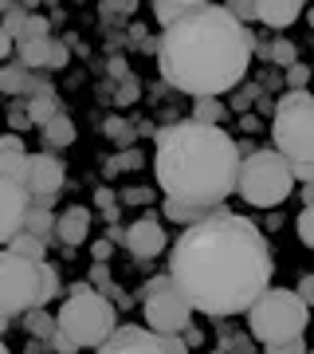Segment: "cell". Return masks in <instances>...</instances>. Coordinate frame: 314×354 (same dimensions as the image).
Here are the masks:
<instances>
[{
	"label": "cell",
	"instance_id": "obj_8",
	"mask_svg": "<svg viewBox=\"0 0 314 354\" xmlns=\"http://www.w3.org/2000/svg\"><path fill=\"white\" fill-rule=\"evenodd\" d=\"M39 288H43V272L36 260L16 256L12 248H0V315H20L39 307Z\"/></svg>",
	"mask_w": 314,
	"mask_h": 354
},
{
	"label": "cell",
	"instance_id": "obj_36",
	"mask_svg": "<svg viewBox=\"0 0 314 354\" xmlns=\"http://www.w3.org/2000/svg\"><path fill=\"white\" fill-rule=\"evenodd\" d=\"M16 51V39L8 36V32H4V28H0V59H8V55H12Z\"/></svg>",
	"mask_w": 314,
	"mask_h": 354
},
{
	"label": "cell",
	"instance_id": "obj_20",
	"mask_svg": "<svg viewBox=\"0 0 314 354\" xmlns=\"http://www.w3.org/2000/svg\"><path fill=\"white\" fill-rule=\"evenodd\" d=\"M43 138H48L51 150H63V146H71V142H75V122H71V118L59 111V114L48 122V127H43Z\"/></svg>",
	"mask_w": 314,
	"mask_h": 354
},
{
	"label": "cell",
	"instance_id": "obj_28",
	"mask_svg": "<svg viewBox=\"0 0 314 354\" xmlns=\"http://www.w3.org/2000/svg\"><path fill=\"white\" fill-rule=\"evenodd\" d=\"M153 12H157V20H161V24L169 28L173 20H181V16L188 12V8H181V4H169V0H153Z\"/></svg>",
	"mask_w": 314,
	"mask_h": 354
},
{
	"label": "cell",
	"instance_id": "obj_5",
	"mask_svg": "<svg viewBox=\"0 0 314 354\" xmlns=\"http://www.w3.org/2000/svg\"><path fill=\"white\" fill-rule=\"evenodd\" d=\"M55 319H59V335H67L79 351L102 346V342L118 330L114 304L102 295V291H90V288H83V283L63 299V307H59V315Z\"/></svg>",
	"mask_w": 314,
	"mask_h": 354
},
{
	"label": "cell",
	"instance_id": "obj_2",
	"mask_svg": "<svg viewBox=\"0 0 314 354\" xmlns=\"http://www.w3.org/2000/svg\"><path fill=\"white\" fill-rule=\"evenodd\" d=\"M251 48L255 39L244 20H236L220 4H201L165 28L157 44V64L169 87L193 99H220L244 79Z\"/></svg>",
	"mask_w": 314,
	"mask_h": 354
},
{
	"label": "cell",
	"instance_id": "obj_25",
	"mask_svg": "<svg viewBox=\"0 0 314 354\" xmlns=\"http://www.w3.org/2000/svg\"><path fill=\"white\" fill-rule=\"evenodd\" d=\"M220 118H224V102L220 99H197V118H193V122L220 127Z\"/></svg>",
	"mask_w": 314,
	"mask_h": 354
},
{
	"label": "cell",
	"instance_id": "obj_43",
	"mask_svg": "<svg viewBox=\"0 0 314 354\" xmlns=\"http://www.w3.org/2000/svg\"><path fill=\"white\" fill-rule=\"evenodd\" d=\"M8 8H16L12 0H0V12H8Z\"/></svg>",
	"mask_w": 314,
	"mask_h": 354
},
{
	"label": "cell",
	"instance_id": "obj_21",
	"mask_svg": "<svg viewBox=\"0 0 314 354\" xmlns=\"http://www.w3.org/2000/svg\"><path fill=\"white\" fill-rule=\"evenodd\" d=\"M32 83H36V79H32V71H28L24 64L20 67H0V91H4V95H32Z\"/></svg>",
	"mask_w": 314,
	"mask_h": 354
},
{
	"label": "cell",
	"instance_id": "obj_19",
	"mask_svg": "<svg viewBox=\"0 0 314 354\" xmlns=\"http://www.w3.org/2000/svg\"><path fill=\"white\" fill-rule=\"evenodd\" d=\"M216 209H204V205H188V201H173V197H165V216L177 221V225H197L204 216H213Z\"/></svg>",
	"mask_w": 314,
	"mask_h": 354
},
{
	"label": "cell",
	"instance_id": "obj_1",
	"mask_svg": "<svg viewBox=\"0 0 314 354\" xmlns=\"http://www.w3.org/2000/svg\"><path fill=\"white\" fill-rule=\"evenodd\" d=\"M271 272L275 264L264 228L224 209L188 225L169 256L173 283L193 311L213 319L248 315V307L271 288Z\"/></svg>",
	"mask_w": 314,
	"mask_h": 354
},
{
	"label": "cell",
	"instance_id": "obj_42",
	"mask_svg": "<svg viewBox=\"0 0 314 354\" xmlns=\"http://www.w3.org/2000/svg\"><path fill=\"white\" fill-rule=\"evenodd\" d=\"M95 256H99V260H106V256H110V244L99 241V244H95Z\"/></svg>",
	"mask_w": 314,
	"mask_h": 354
},
{
	"label": "cell",
	"instance_id": "obj_13",
	"mask_svg": "<svg viewBox=\"0 0 314 354\" xmlns=\"http://www.w3.org/2000/svg\"><path fill=\"white\" fill-rule=\"evenodd\" d=\"M126 248L138 260H153V256H161L169 248V236H165V228L153 216H141V221H134L126 228Z\"/></svg>",
	"mask_w": 314,
	"mask_h": 354
},
{
	"label": "cell",
	"instance_id": "obj_14",
	"mask_svg": "<svg viewBox=\"0 0 314 354\" xmlns=\"http://www.w3.org/2000/svg\"><path fill=\"white\" fill-rule=\"evenodd\" d=\"M87 232H90V209H83V205H71V209H63L55 216V236L67 248H79L87 241Z\"/></svg>",
	"mask_w": 314,
	"mask_h": 354
},
{
	"label": "cell",
	"instance_id": "obj_40",
	"mask_svg": "<svg viewBox=\"0 0 314 354\" xmlns=\"http://www.w3.org/2000/svg\"><path fill=\"white\" fill-rule=\"evenodd\" d=\"M302 209H314V185H302Z\"/></svg>",
	"mask_w": 314,
	"mask_h": 354
},
{
	"label": "cell",
	"instance_id": "obj_38",
	"mask_svg": "<svg viewBox=\"0 0 314 354\" xmlns=\"http://www.w3.org/2000/svg\"><path fill=\"white\" fill-rule=\"evenodd\" d=\"M134 4H138V0H106V12H130V8H134Z\"/></svg>",
	"mask_w": 314,
	"mask_h": 354
},
{
	"label": "cell",
	"instance_id": "obj_15",
	"mask_svg": "<svg viewBox=\"0 0 314 354\" xmlns=\"http://www.w3.org/2000/svg\"><path fill=\"white\" fill-rule=\"evenodd\" d=\"M28 165H32V153H24L20 134H4V138H0V177H12V181L24 185Z\"/></svg>",
	"mask_w": 314,
	"mask_h": 354
},
{
	"label": "cell",
	"instance_id": "obj_17",
	"mask_svg": "<svg viewBox=\"0 0 314 354\" xmlns=\"http://www.w3.org/2000/svg\"><path fill=\"white\" fill-rule=\"evenodd\" d=\"M51 48H55V44H51L48 36H43V39H20V44H16V51H20V64H24L28 71H32V67H48Z\"/></svg>",
	"mask_w": 314,
	"mask_h": 354
},
{
	"label": "cell",
	"instance_id": "obj_48",
	"mask_svg": "<svg viewBox=\"0 0 314 354\" xmlns=\"http://www.w3.org/2000/svg\"><path fill=\"white\" fill-rule=\"evenodd\" d=\"M306 354H314V351H306Z\"/></svg>",
	"mask_w": 314,
	"mask_h": 354
},
{
	"label": "cell",
	"instance_id": "obj_4",
	"mask_svg": "<svg viewBox=\"0 0 314 354\" xmlns=\"http://www.w3.org/2000/svg\"><path fill=\"white\" fill-rule=\"evenodd\" d=\"M311 323V307L299 291L287 288H267L255 304L248 307V327L255 342H287L302 339V330Z\"/></svg>",
	"mask_w": 314,
	"mask_h": 354
},
{
	"label": "cell",
	"instance_id": "obj_45",
	"mask_svg": "<svg viewBox=\"0 0 314 354\" xmlns=\"http://www.w3.org/2000/svg\"><path fill=\"white\" fill-rule=\"evenodd\" d=\"M36 4H39V0H24V8H36Z\"/></svg>",
	"mask_w": 314,
	"mask_h": 354
},
{
	"label": "cell",
	"instance_id": "obj_46",
	"mask_svg": "<svg viewBox=\"0 0 314 354\" xmlns=\"http://www.w3.org/2000/svg\"><path fill=\"white\" fill-rule=\"evenodd\" d=\"M306 24H311V28H314V8H311V20H306Z\"/></svg>",
	"mask_w": 314,
	"mask_h": 354
},
{
	"label": "cell",
	"instance_id": "obj_29",
	"mask_svg": "<svg viewBox=\"0 0 314 354\" xmlns=\"http://www.w3.org/2000/svg\"><path fill=\"white\" fill-rule=\"evenodd\" d=\"M295 228H299V241L314 252V209H302V213H299V225H295Z\"/></svg>",
	"mask_w": 314,
	"mask_h": 354
},
{
	"label": "cell",
	"instance_id": "obj_22",
	"mask_svg": "<svg viewBox=\"0 0 314 354\" xmlns=\"http://www.w3.org/2000/svg\"><path fill=\"white\" fill-rule=\"evenodd\" d=\"M8 248H12L16 256H24V260H36V264H43V252H48V248H43V241H39V236H32V232H16Z\"/></svg>",
	"mask_w": 314,
	"mask_h": 354
},
{
	"label": "cell",
	"instance_id": "obj_26",
	"mask_svg": "<svg viewBox=\"0 0 314 354\" xmlns=\"http://www.w3.org/2000/svg\"><path fill=\"white\" fill-rule=\"evenodd\" d=\"M28 16H32V12H28L24 4H16V8H8V12H4V24H0V28H4V32H8L12 39H20V36H24Z\"/></svg>",
	"mask_w": 314,
	"mask_h": 354
},
{
	"label": "cell",
	"instance_id": "obj_39",
	"mask_svg": "<svg viewBox=\"0 0 314 354\" xmlns=\"http://www.w3.org/2000/svg\"><path fill=\"white\" fill-rule=\"evenodd\" d=\"M99 205H102V209H106V213L114 216V209H110V205H114V193H110V189H99Z\"/></svg>",
	"mask_w": 314,
	"mask_h": 354
},
{
	"label": "cell",
	"instance_id": "obj_33",
	"mask_svg": "<svg viewBox=\"0 0 314 354\" xmlns=\"http://www.w3.org/2000/svg\"><path fill=\"white\" fill-rule=\"evenodd\" d=\"M306 79H311V71L302 64H291V71H287V83H291V91H302L306 87Z\"/></svg>",
	"mask_w": 314,
	"mask_h": 354
},
{
	"label": "cell",
	"instance_id": "obj_18",
	"mask_svg": "<svg viewBox=\"0 0 314 354\" xmlns=\"http://www.w3.org/2000/svg\"><path fill=\"white\" fill-rule=\"evenodd\" d=\"M59 114V106H55V91H32V102H28V118L36 122V127H48L51 118Z\"/></svg>",
	"mask_w": 314,
	"mask_h": 354
},
{
	"label": "cell",
	"instance_id": "obj_9",
	"mask_svg": "<svg viewBox=\"0 0 314 354\" xmlns=\"http://www.w3.org/2000/svg\"><path fill=\"white\" fill-rule=\"evenodd\" d=\"M141 311H146V327L161 330V335H181L193 323V304L185 299V291L173 283V276L150 279Z\"/></svg>",
	"mask_w": 314,
	"mask_h": 354
},
{
	"label": "cell",
	"instance_id": "obj_10",
	"mask_svg": "<svg viewBox=\"0 0 314 354\" xmlns=\"http://www.w3.org/2000/svg\"><path fill=\"white\" fill-rule=\"evenodd\" d=\"M99 354H188V342L181 335H161L153 327L126 323L99 346Z\"/></svg>",
	"mask_w": 314,
	"mask_h": 354
},
{
	"label": "cell",
	"instance_id": "obj_32",
	"mask_svg": "<svg viewBox=\"0 0 314 354\" xmlns=\"http://www.w3.org/2000/svg\"><path fill=\"white\" fill-rule=\"evenodd\" d=\"M271 59L275 64H295V44H287V39H279V44H271Z\"/></svg>",
	"mask_w": 314,
	"mask_h": 354
},
{
	"label": "cell",
	"instance_id": "obj_27",
	"mask_svg": "<svg viewBox=\"0 0 314 354\" xmlns=\"http://www.w3.org/2000/svg\"><path fill=\"white\" fill-rule=\"evenodd\" d=\"M39 272H43V288H39V307L43 304H51L55 295H59V272L51 264H39Z\"/></svg>",
	"mask_w": 314,
	"mask_h": 354
},
{
	"label": "cell",
	"instance_id": "obj_7",
	"mask_svg": "<svg viewBox=\"0 0 314 354\" xmlns=\"http://www.w3.org/2000/svg\"><path fill=\"white\" fill-rule=\"evenodd\" d=\"M236 193L255 209H271V205H283L295 193V174H291V162L279 150H255L251 158L239 162V181Z\"/></svg>",
	"mask_w": 314,
	"mask_h": 354
},
{
	"label": "cell",
	"instance_id": "obj_44",
	"mask_svg": "<svg viewBox=\"0 0 314 354\" xmlns=\"http://www.w3.org/2000/svg\"><path fill=\"white\" fill-rule=\"evenodd\" d=\"M4 327H8V315H0V335H4Z\"/></svg>",
	"mask_w": 314,
	"mask_h": 354
},
{
	"label": "cell",
	"instance_id": "obj_11",
	"mask_svg": "<svg viewBox=\"0 0 314 354\" xmlns=\"http://www.w3.org/2000/svg\"><path fill=\"white\" fill-rule=\"evenodd\" d=\"M28 209H32L28 185H20L12 177H0V248H8L16 232H24Z\"/></svg>",
	"mask_w": 314,
	"mask_h": 354
},
{
	"label": "cell",
	"instance_id": "obj_41",
	"mask_svg": "<svg viewBox=\"0 0 314 354\" xmlns=\"http://www.w3.org/2000/svg\"><path fill=\"white\" fill-rule=\"evenodd\" d=\"M169 4H181V8H201V4H208V0H169Z\"/></svg>",
	"mask_w": 314,
	"mask_h": 354
},
{
	"label": "cell",
	"instance_id": "obj_3",
	"mask_svg": "<svg viewBox=\"0 0 314 354\" xmlns=\"http://www.w3.org/2000/svg\"><path fill=\"white\" fill-rule=\"evenodd\" d=\"M239 150L236 138L220 127L204 122H177V127L157 134V153H153V174L165 197L204 209L220 205L236 193L239 181Z\"/></svg>",
	"mask_w": 314,
	"mask_h": 354
},
{
	"label": "cell",
	"instance_id": "obj_34",
	"mask_svg": "<svg viewBox=\"0 0 314 354\" xmlns=\"http://www.w3.org/2000/svg\"><path fill=\"white\" fill-rule=\"evenodd\" d=\"M51 346H55V351H59V354H75V351H79L75 342L67 339V335H59V330H55V339H51Z\"/></svg>",
	"mask_w": 314,
	"mask_h": 354
},
{
	"label": "cell",
	"instance_id": "obj_47",
	"mask_svg": "<svg viewBox=\"0 0 314 354\" xmlns=\"http://www.w3.org/2000/svg\"><path fill=\"white\" fill-rule=\"evenodd\" d=\"M0 354H8V346H4V342H0Z\"/></svg>",
	"mask_w": 314,
	"mask_h": 354
},
{
	"label": "cell",
	"instance_id": "obj_24",
	"mask_svg": "<svg viewBox=\"0 0 314 354\" xmlns=\"http://www.w3.org/2000/svg\"><path fill=\"white\" fill-rule=\"evenodd\" d=\"M24 232H32V236H48V232H55V216L48 213V209H28V221H24Z\"/></svg>",
	"mask_w": 314,
	"mask_h": 354
},
{
	"label": "cell",
	"instance_id": "obj_37",
	"mask_svg": "<svg viewBox=\"0 0 314 354\" xmlns=\"http://www.w3.org/2000/svg\"><path fill=\"white\" fill-rule=\"evenodd\" d=\"M299 295L306 299V307H314V276H306V279L299 283Z\"/></svg>",
	"mask_w": 314,
	"mask_h": 354
},
{
	"label": "cell",
	"instance_id": "obj_30",
	"mask_svg": "<svg viewBox=\"0 0 314 354\" xmlns=\"http://www.w3.org/2000/svg\"><path fill=\"white\" fill-rule=\"evenodd\" d=\"M43 36H48V20L32 12V16H28V24H24V36H20V39H43Z\"/></svg>",
	"mask_w": 314,
	"mask_h": 354
},
{
	"label": "cell",
	"instance_id": "obj_16",
	"mask_svg": "<svg viewBox=\"0 0 314 354\" xmlns=\"http://www.w3.org/2000/svg\"><path fill=\"white\" fill-rule=\"evenodd\" d=\"M302 8H306V0H255V16L267 28H275V32L295 24L302 16Z\"/></svg>",
	"mask_w": 314,
	"mask_h": 354
},
{
	"label": "cell",
	"instance_id": "obj_6",
	"mask_svg": "<svg viewBox=\"0 0 314 354\" xmlns=\"http://www.w3.org/2000/svg\"><path fill=\"white\" fill-rule=\"evenodd\" d=\"M271 138L275 150L291 165H314V95L287 91L271 118Z\"/></svg>",
	"mask_w": 314,
	"mask_h": 354
},
{
	"label": "cell",
	"instance_id": "obj_31",
	"mask_svg": "<svg viewBox=\"0 0 314 354\" xmlns=\"http://www.w3.org/2000/svg\"><path fill=\"white\" fill-rule=\"evenodd\" d=\"M267 354H306L302 339H287V342H267Z\"/></svg>",
	"mask_w": 314,
	"mask_h": 354
},
{
	"label": "cell",
	"instance_id": "obj_35",
	"mask_svg": "<svg viewBox=\"0 0 314 354\" xmlns=\"http://www.w3.org/2000/svg\"><path fill=\"white\" fill-rule=\"evenodd\" d=\"M67 59H71V55H67V48H63V44H55V48H51V59H48V67H63Z\"/></svg>",
	"mask_w": 314,
	"mask_h": 354
},
{
	"label": "cell",
	"instance_id": "obj_12",
	"mask_svg": "<svg viewBox=\"0 0 314 354\" xmlns=\"http://www.w3.org/2000/svg\"><path fill=\"white\" fill-rule=\"evenodd\" d=\"M63 162L55 158V153H32V165H28V193L32 197H55V193L63 189Z\"/></svg>",
	"mask_w": 314,
	"mask_h": 354
},
{
	"label": "cell",
	"instance_id": "obj_23",
	"mask_svg": "<svg viewBox=\"0 0 314 354\" xmlns=\"http://www.w3.org/2000/svg\"><path fill=\"white\" fill-rule=\"evenodd\" d=\"M55 330H59V319H51L43 307H32V311H28V335H36V339H55Z\"/></svg>",
	"mask_w": 314,
	"mask_h": 354
}]
</instances>
